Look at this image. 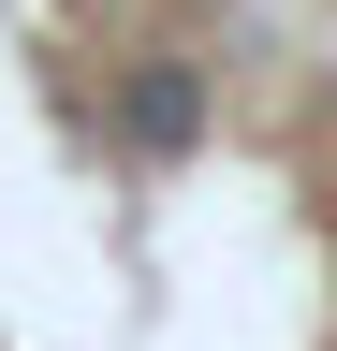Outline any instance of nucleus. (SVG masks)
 Segmentation results:
<instances>
[{
	"instance_id": "nucleus-1",
	"label": "nucleus",
	"mask_w": 337,
	"mask_h": 351,
	"mask_svg": "<svg viewBox=\"0 0 337 351\" xmlns=\"http://www.w3.org/2000/svg\"><path fill=\"white\" fill-rule=\"evenodd\" d=\"M103 132L132 161H191L205 147V59H191V44H132L117 88H103Z\"/></svg>"
}]
</instances>
